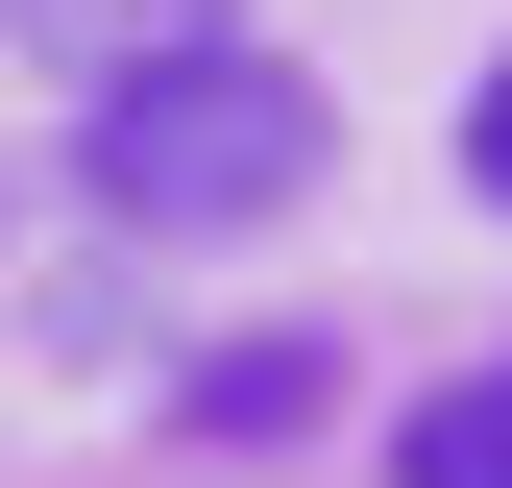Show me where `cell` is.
<instances>
[{
    "mask_svg": "<svg viewBox=\"0 0 512 488\" xmlns=\"http://www.w3.org/2000/svg\"><path fill=\"white\" fill-rule=\"evenodd\" d=\"M74 171H98V220H147V244H269L317 171H342V98H317L269 25H220V49H171V74L74 98Z\"/></svg>",
    "mask_w": 512,
    "mask_h": 488,
    "instance_id": "cell-1",
    "label": "cell"
},
{
    "mask_svg": "<svg viewBox=\"0 0 512 488\" xmlns=\"http://www.w3.org/2000/svg\"><path fill=\"white\" fill-rule=\"evenodd\" d=\"M220 25H244V0H25V49H49V74L98 49V98H122V74H171V49H220Z\"/></svg>",
    "mask_w": 512,
    "mask_h": 488,
    "instance_id": "cell-2",
    "label": "cell"
},
{
    "mask_svg": "<svg viewBox=\"0 0 512 488\" xmlns=\"http://www.w3.org/2000/svg\"><path fill=\"white\" fill-rule=\"evenodd\" d=\"M391 488H512V366H464V391L391 415Z\"/></svg>",
    "mask_w": 512,
    "mask_h": 488,
    "instance_id": "cell-3",
    "label": "cell"
},
{
    "mask_svg": "<svg viewBox=\"0 0 512 488\" xmlns=\"http://www.w3.org/2000/svg\"><path fill=\"white\" fill-rule=\"evenodd\" d=\"M269 415H317V342H244V366H196V440H269Z\"/></svg>",
    "mask_w": 512,
    "mask_h": 488,
    "instance_id": "cell-4",
    "label": "cell"
},
{
    "mask_svg": "<svg viewBox=\"0 0 512 488\" xmlns=\"http://www.w3.org/2000/svg\"><path fill=\"white\" fill-rule=\"evenodd\" d=\"M464 171H488V196H512V49H488V98H464Z\"/></svg>",
    "mask_w": 512,
    "mask_h": 488,
    "instance_id": "cell-5",
    "label": "cell"
}]
</instances>
